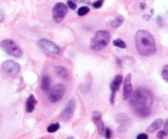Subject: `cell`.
Segmentation results:
<instances>
[{
	"label": "cell",
	"mask_w": 168,
	"mask_h": 139,
	"mask_svg": "<svg viewBox=\"0 0 168 139\" xmlns=\"http://www.w3.org/2000/svg\"><path fill=\"white\" fill-rule=\"evenodd\" d=\"M130 105L134 112L140 117H147L151 114L153 105V95L147 88H138L130 96Z\"/></svg>",
	"instance_id": "6da1fadb"
},
{
	"label": "cell",
	"mask_w": 168,
	"mask_h": 139,
	"mask_svg": "<svg viewBox=\"0 0 168 139\" xmlns=\"http://www.w3.org/2000/svg\"><path fill=\"white\" fill-rule=\"evenodd\" d=\"M134 43L137 52L143 56H149L156 53V41L153 34L148 30H138L134 37Z\"/></svg>",
	"instance_id": "7a4b0ae2"
},
{
	"label": "cell",
	"mask_w": 168,
	"mask_h": 139,
	"mask_svg": "<svg viewBox=\"0 0 168 139\" xmlns=\"http://www.w3.org/2000/svg\"><path fill=\"white\" fill-rule=\"evenodd\" d=\"M110 34L106 30H100L97 31L94 37L91 38L89 48L93 51H101L109 43Z\"/></svg>",
	"instance_id": "3957f363"
},
{
	"label": "cell",
	"mask_w": 168,
	"mask_h": 139,
	"mask_svg": "<svg viewBox=\"0 0 168 139\" xmlns=\"http://www.w3.org/2000/svg\"><path fill=\"white\" fill-rule=\"evenodd\" d=\"M0 48L4 52L14 57H21L23 54L22 50L11 39L3 40L0 43Z\"/></svg>",
	"instance_id": "277c9868"
},
{
	"label": "cell",
	"mask_w": 168,
	"mask_h": 139,
	"mask_svg": "<svg viewBox=\"0 0 168 139\" xmlns=\"http://www.w3.org/2000/svg\"><path fill=\"white\" fill-rule=\"evenodd\" d=\"M68 11V8L63 3H57L53 8V17L57 23L61 22Z\"/></svg>",
	"instance_id": "5b68a950"
},
{
	"label": "cell",
	"mask_w": 168,
	"mask_h": 139,
	"mask_svg": "<svg viewBox=\"0 0 168 139\" xmlns=\"http://www.w3.org/2000/svg\"><path fill=\"white\" fill-rule=\"evenodd\" d=\"M2 68L8 75L15 77L21 71V66L18 63L12 60H7L2 64Z\"/></svg>",
	"instance_id": "8992f818"
},
{
	"label": "cell",
	"mask_w": 168,
	"mask_h": 139,
	"mask_svg": "<svg viewBox=\"0 0 168 139\" xmlns=\"http://www.w3.org/2000/svg\"><path fill=\"white\" fill-rule=\"evenodd\" d=\"M64 93H65V88L63 86V84H61V83L56 84L50 90L49 100L51 102H59L61 98H63Z\"/></svg>",
	"instance_id": "52a82bcc"
},
{
	"label": "cell",
	"mask_w": 168,
	"mask_h": 139,
	"mask_svg": "<svg viewBox=\"0 0 168 139\" xmlns=\"http://www.w3.org/2000/svg\"><path fill=\"white\" fill-rule=\"evenodd\" d=\"M116 122L119 124L117 131L119 133H125L129 128L131 123V120L125 113H120L116 116Z\"/></svg>",
	"instance_id": "ba28073f"
},
{
	"label": "cell",
	"mask_w": 168,
	"mask_h": 139,
	"mask_svg": "<svg viewBox=\"0 0 168 139\" xmlns=\"http://www.w3.org/2000/svg\"><path fill=\"white\" fill-rule=\"evenodd\" d=\"M75 110H76V102L73 99H71L66 103L63 110L61 111V116L63 121L66 122V121L71 120L74 115Z\"/></svg>",
	"instance_id": "9c48e42d"
},
{
	"label": "cell",
	"mask_w": 168,
	"mask_h": 139,
	"mask_svg": "<svg viewBox=\"0 0 168 139\" xmlns=\"http://www.w3.org/2000/svg\"><path fill=\"white\" fill-rule=\"evenodd\" d=\"M39 44L40 47L46 50L47 52L50 53H54V54H57L60 52V48L59 47L57 46L54 42L50 41L49 39H45V38H42L39 42Z\"/></svg>",
	"instance_id": "30bf717a"
},
{
	"label": "cell",
	"mask_w": 168,
	"mask_h": 139,
	"mask_svg": "<svg viewBox=\"0 0 168 139\" xmlns=\"http://www.w3.org/2000/svg\"><path fill=\"white\" fill-rule=\"evenodd\" d=\"M123 81L122 76L121 75H117L115 77V79H113V81L112 82L111 84H110V88H111V98H110V101H111L112 104L114 103V99H115V95H116V93L118 91V89L120 88V87L122 85Z\"/></svg>",
	"instance_id": "8fae6325"
},
{
	"label": "cell",
	"mask_w": 168,
	"mask_h": 139,
	"mask_svg": "<svg viewBox=\"0 0 168 139\" xmlns=\"http://www.w3.org/2000/svg\"><path fill=\"white\" fill-rule=\"evenodd\" d=\"M133 92V85L131 82V74H128L126 75L124 85H123V98L124 100H127Z\"/></svg>",
	"instance_id": "7c38bea8"
},
{
	"label": "cell",
	"mask_w": 168,
	"mask_h": 139,
	"mask_svg": "<svg viewBox=\"0 0 168 139\" xmlns=\"http://www.w3.org/2000/svg\"><path fill=\"white\" fill-rule=\"evenodd\" d=\"M93 120L95 124L98 132L100 135H103V133H104V124H103V121L102 120V115L101 113L99 111H94L93 113Z\"/></svg>",
	"instance_id": "4fadbf2b"
},
{
	"label": "cell",
	"mask_w": 168,
	"mask_h": 139,
	"mask_svg": "<svg viewBox=\"0 0 168 139\" xmlns=\"http://www.w3.org/2000/svg\"><path fill=\"white\" fill-rule=\"evenodd\" d=\"M38 104L37 99L34 98L33 94H31L29 96V98H27L26 104V110L28 113L33 112L35 109V106Z\"/></svg>",
	"instance_id": "5bb4252c"
},
{
	"label": "cell",
	"mask_w": 168,
	"mask_h": 139,
	"mask_svg": "<svg viewBox=\"0 0 168 139\" xmlns=\"http://www.w3.org/2000/svg\"><path fill=\"white\" fill-rule=\"evenodd\" d=\"M50 84H51V79L47 75H43V77L41 78V81H40V87L41 89L44 92H49L50 89Z\"/></svg>",
	"instance_id": "9a60e30c"
},
{
	"label": "cell",
	"mask_w": 168,
	"mask_h": 139,
	"mask_svg": "<svg viewBox=\"0 0 168 139\" xmlns=\"http://www.w3.org/2000/svg\"><path fill=\"white\" fill-rule=\"evenodd\" d=\"M124 22V16H123L118 15L115 16L110 22V25L112 28H118L120 27Z\"/></svg>",
	"instance_id": "2e32d148"
},
{
	"label": "cell",
	"mask_w": 168,
	"mask_h": 139,
	"mask_svg": "<svg viewBox=\"0 0 168 139\" xmlns=\"http://www.w3.org/2000/svg\"><path fill=\"white\" fill-rule=\"evenodd\" d=\"M162 120L160 119V118H159V119H157V120H155L153 121V123L148 127L147 131L149 132V133L154 132L155 130H157L158 128H160L161 126H162Z\"/></svg>",
	"instance_id": "e0dca14e"
},
{
	"label": "cell",
	"mask_w": 168,
	"mask_h": 139,
	"mask_svg": "<svg viewBox=\"0 0 168 139\" xmlns=\"http://www.w3.org/2000/svg\"><path fill=\"white\" fill-rule=\"evenodd\" d=\"M55 71L57 73V75H59L61 78H64L66 79L68 77V72L66 70L64 67H61V66H57L55 67Z\"/></svg>",
	"instance_id": "ac0fdd59"
},
{
	"label": "cell",
	"mask_w": 168,
	"mask_h": 139,
	"mask_svg": "<svg viewBox=\"0 0 168 139\" xmlns=\"http://www.w3.org/2000/svg\"><path fill=\"white\" fill-rule=\"evenodd\" d=\"M60 128V124L59 123H54V124H51L47 128V131L50 133H55L57 132L58 129Z\"/></svg>",
	"instance_id": "d6986e66"
},
{
	"label": "cell",
	"mask_w": 168,
	"mask_h": 139,
	"mask_svg": "<svg viewBox=\"0 0 168 139\" xmlns=\"http://www.w3.org/2000/svg\"><path fill=\"white\" fill-rule=\"evenodd\" d=\"M89 8L86 7V6H83V7H80L78 11H77V14L79 16H85L87 13L89 12Z\"/></svg>",
	"instance_id": "ffe728a7"
},
{
	"label": "cell",
	"mask_w": 168,
	"mask_h": 139,
	"mask_svg": "<svg viewBox=\"0 0 168 139\" xmlns=\"http://www.w3.org/2000/svg\"><path fill=\"white\" fill-rule=\"evenodd\" d=\"M113 45L120 48H126V44L125 42L123 41L121 38H117L113 41Z\"/></svg>",
	"instance_id": "44dd1931"
},
{
	"label": "cell",
	"mask_w": 168,
	"mask_h": 139,
	"mask_svg": "<svg viewBox=\"0 0 168 139\" xmlns=\"http://www.w3.org/2000/svg\"><path fill=\"white\" fill-rule=\"evenodd\" d=\"M162 77L164 79L165 82H168V65H166L162 71Z\"/></svg>",
	"instance_id": "7402d4cb"
},
{
	"label": "cell",
	"mask_w": 168,
	"mask_h": 139,
	"mask_svg": "<svg viewBox=\"0 0 168 139\" xmlns=\"http://www.w3.org/2000/svg\"><path fill=\"white\" fill-rule=\"evenodd\" d=\"M103 2H104V0H97L93 4V7L94 8H100L103 6Z\"/></svg>",
	"instance_id": "603a6c76"
},
{
	"label": "cell",
	"mask_w": 168,
	"mask_h": 139,
	"mask_svg": "<svg viewBox=\"0 0 168 139\" xmlns=\"http://www.w3.org/2000/svg\"><path fill=\"white\" fill-rule=\"evenodd\" d=\"M67 6H68V8L72 9V10H76L77 8V4L76 3L72 2V1H71V0L67 1Z\"/></svg>",
	"instance_id": "cb8c5ba5"
},
{
	"label": "cell",
	"mask_w": 168,
	"mask_h": 139,
	"mask_svg": "<svg viewBox=\"0 0 168 139\" xmlns=\"http://www.w3.org/2000/svg\"><path fill=\"white\" fill-rule=\"evenodd\" d=\"M167 135V133L165 131V130H161L157 133V138H164Z\"/></svg>",
	"instance_id": "d4e9b609"
},
{
	"label": "cell",
	"mask_w": 168,
	"mask_h": 139,
	"mask_svg": "<svg viewBox=\"0 0 168 139\" xmlns=\"http://www.w3.org/2000/svg\"><path fill=\"white\" fill-rule=\"evenodd\" d=\"M74 3H78V4H89L90 3V0H71Z\"/></svg>",
	"instance_id": "484cf974"
},
{
	"label": "cell",
	"mask_w": 168,
	"mask_h": 139,
	"mask_svg": "<svg viewBox=\"0 0 168 139\" xmlns=\"http://www.w3.org/2000/svg\"><path fill=\"white\" fill-rule=\"evenodd\" d=\"M105 130V129H104ZM105 136H106V138H111V135H112V131L111 129L109 128H106V130H105Z\"/></svg>",
	"instance_id": "4316f807"
},
{
	"label": "cell",
	"mask_w": 168,
	"mask_h": 139,
	"mask_svg": "<svg viewBox=\"0 0 168 139\" xmlns=\"http://www.w3.org/2000/svg\"><path fill=\"white\" fill-rule=\"evenodd\" d=\"M149 137L148 135H146L145 133H139V135L137 136V139H148Z\"/></svg>",
	"instance_id": "83f0119b"
},
{
	"label": "cell",
	"mask_w": 168,
	"mask_h": 139,
	"mask_svg": "<svg viewBox=\"0 0 168 139\" xmlns=\"http://www.w3.org/2000/svg\"><path fill=\"white\" fill-rule=\"evenodd\" d=\"M167 124H168V121H167V122H166V124H165V128H164V130H165V131H166V132H167H167H168Z\"/></svg>",
	"instance_id": "f1b7e54d"
},
{
	"label": "cell",
	"mask_w": 168,
	"mask_h": 139,
	"mask_svg": "<svg viewBox=\"0 0 168 139\" xmlns=\"http://www.w3.org/2000/svg\"><path fill=\"white\" fill-rule=\"evenodd\" d=\"M145 5L146 4H144V3H143V4H140V8H142V9H144V8H145Z\"/></svg>",
	"instance_id": "f546056e"
}]
</instances>
